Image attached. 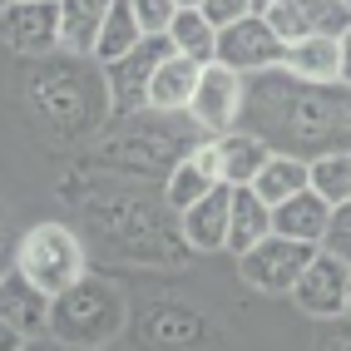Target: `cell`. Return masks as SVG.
Instances as JSON below:
<instances>
[{
  "instance_id": "6da1fadb",
  "label": "cell",
  "mask_w": 351,
  "mask_h": 351,
  "mask_svg": "<svg viewBox=\"0 0 351 351\" xmlns=\"http://www.w3.org/2000/svg\"><path fill=\"white\" fill-rule=\"evenodd\" d=\"M238 129L263 138L272 154H292L307 163L322 154H351V84L292 80L282 64L247 75Z\"/></svg>"
},
{
  "instance_id": "7a4b0ae2",
  "label": "cell",
  "mask_w": 351,
  "mask_h": 351,
  "mask_svg": "<svg viewBox=\"0 0 351 351\" xmlns=\"http://www.w3.org/2000/svg\"><path fill=\"white\" fill-rule=\"evenodd\" d=\"M124 322H129V307H124L119 287L104 282V277H89V272L50 302V337L75 351H104L124 332Z\"/></svg>"
},
{
  "instance_id": "3957f363",
  "label": "cell",
  "mask_w": 351,
  "mask_h": 351,
  "mask_svg": "<svg viewBox=\"0 0 351 351\" xmlns=\"http://www.w3.org/2000/svg\"><path fill=\"white\" fill-rule=\"evenodd\" d=\"M10 267L20 277H30L45 297H60L64 287H75L89 272V252H84L80 232L69 223H35V228H25L15 238Z\"/></svg>"
},
{
  "instance_id": "277c9868",
  "label": "cell",
  "mask_w": 351,
  "mask_h": 351,
  "mask_svg": "<svg viewBox=\"0 0 351 351\" xmlns=\"http://www.w3.org/2000/svg\"><path fill=\"white\" fill-rule=\"evenodd\" d=\"M312 243H297V238H282V232H267L263 243H252L243 257H238V277L263 292V297H292L302 267L312 263Z\"/></svg>"
},
{
  "instance_id": "5b68a950",
  "label": "cell",
  "mask_w": 351,
  "mask_h": 351,
  "mask_svg": "<svg viewBox=\"0 0 351 351\" xmlns=\"http://www.w3.org/2000/svg\"><path fill=\"white\" fill-rule=\"evenodd\" d=\"M0 45L20 60L60 55V0H0Z\"/></svg>"
},
{
  "instance_id": "8992f818",
  "label": "cell",
  "mask_w": 351,
  "mask_h": 351,
  "mask_svg": "<svg viewBox=\"0 0 351 351\" xmlns=\"http://www.w3.org/2000/svg\"><path fill=\"white\" fill-rule=\"evenodd\" d=\"M169 50H173L169 35H144L129 55L99 64V75H104V95H109V104L119 109V114H138V109H149L154 69H158V60L169 55Z\"/></svg>"
},
{
  "instance_id": "52a82bcc",
  "label": "cell",
  "mask_w": 351,
  "mask_h": 351,
  "mask_svg": "<svg viewBox=\"0 0 351 351\" xmlns=\"http://www.w3.org/2000/svg\"><path fill=\"white\" fill-rule=\"evenodd\" d=\"M346 302H351V263H341V257L317 247L312 263L302 267L297 287H292V307L317 317V322H341Z\"/></svg>"
},
{
  "instance_id": "ba28073f",
  "label": "cell",
  "mask_w": 351,
  "mask_h": 351,
  "mask_svg": "<svg viewBox=\"0 0 351 351\" xmlns=\"http://www.w3.org/2000/svg\"><path fill=\"white\" fill-rule=\"evenodd\" d=\"M282 35L272 30V20L263 10H252L243 20L218 30V64L238 69V75H263V69H277L282 64Z\"/></svg>"
},
{
  "instance_id": "9c48e42d",
  "label": "cell",
  "mask_w": 351,
  "mask_h": 351,
  "mask_svg": "<svg viewBox=\"0 0 351 351\" xmlns=\"http://www.w3.org/2000/svg\"><path fill=\"white\" fill-rule=\"evenodd\" d=\"M243 89H247V75H238V69H228V64H203V80H198V89H193V104H189V114H193V124L203 129V134H232L243 124Z\"/></svg>"
},
{
  "instance_id": "30bf717a",
  "label": "cell",
  "mask_w": 351,
  "mask_h": 351,
  "mask_svg": "<svg viewBox=\"0 0 351 351\" xmlns=\"http://www.w3.org/2000/svg\"><path fill=\"white\" fill-rule=\"evenodd\" d=\"M223 183V154H218V138L208 134L189 154H178L169 163V173H163V203H169V213L178 218L183 208H193L203 193H213Z\"/></svg>"
},
{
  "instance_id": "8fae6325",
  "label": "cell",
  "mask_w": 351,
  "mask_h": 351,
  "mask_svg": "<svg viewBox=\"0 0 351 351\" xmlns=\"http://www.w3.org/2000/svg\"><path fill=\"white\" fill-rule=\"evenodd\" d=\"M272 20V30L282 35V45L307 40V35H346L351 30V10L346 0H272L263 10Z\"/></svg>"
},
{
  "instance_id": "7c38bea8",
  "label": "cell",
  "mask_w": 351,
  "mask_h": 351,
  "mask_svg": "<svg viewBox=\"0 0 351 351\" xmlns=\"http://www.w3.org/2000/svg\"><path fill=\"white\" fill-rule=\"evenodd\" d=\"M228 213H232V183H218L193 208L178 213V238L193 252H228Z\"/></svg>"
},
{
  "instance_id": "4fadbf2b",
  "label": "cell",
  "mask_w": 351,
  "mask_h": 351,
  "mask_svg": "<svg viewBox=\"0 0 351 351\" xmlns=\"http://www.w3.org/2000/svg\"><path fill=\"white\" fill-rule=\"evenodd\" d=\"M50 302L30 277H20L15 267L0 272V317H5L20 337H50Z\"/></svg>"
},
{
  "instance_id": "5bb4252c",
  "label": "cell",
  "mask_w": 351,
  "mask_h": 351,
  "mask_svg": "<svg viewBox=\"0 0 351 351\" xmlns=\"http://www.w3.org/2000/svg\"><path fill=\"white\" fill-rule=\"evenodd\" d=\"M198 80H203V64L169 50L154 69V84H149V114H189Z\"/></svg>"
},
{
  "instance_id": "9a60e30c",
  "label": "cell",
  "mask_w": 351,
  "mask_h": 351,
  "mask_svg": "<svg viewBox=\"0 0 351 351\" xmlns=\"http://www.w3.org/2000/svg\"><path fill=\"white\" fill-rule=\"evenodd\" d=\"M282 69L292 80H312V84H337L341 80V40L337 35H307L292 40L282 50Z\"/></svg>"
},
{
  "instance_id": "2e32d148",
  "label": "cell",
  "mask_w": 351,
  "mask_h": 351,
  "mask_svg": "<svg viewBox=\"0 0 351 351\" xmlns=\"http://www.w3.org/2000/svg\"><path fill=\"white\" fill-rule=\"evenodd\" d=\"M114 0H60V55L95 60V40Z\"/></svg>"
},
{
  "instance_id": "e0dca14e",
  "label": "cell",
  "mask_w": 351,
  "mask_h": 351,
  "mask_svg": "<svg viewBox=\"0 0 351 351\" xmlns=\"http://www.w3.org/2000/svg\"><path fill=\"white\" fill-rule=\"evenodd\" d=\"M326 218H332V203H326L322 193H312V189H302V193H292L287 203L272 208V232L317 247L322 232H326Z\"/></svg>"
},
{
  "instance_id": "ac0fdd59",
  "label": "cell",
  "mask_w": 351,
  "mask_h": 351,
  "mask_svg": "<svg viewBox=\"0 0 351 351\" xmlns=\"http://www.w3.org/2000/svg\"><path fill=\"white\" fill-rule=\"evenodd\" d=\"M272 232V203H263L252 189H232V213H228V252L243 257L252 243Z\"/></svg>"
},
{
  "instance_id": "d6986e66",
  "label": "cell",
  "mask_w": 351,
  "mask_h": 351,
  "mask_svg": "<svg viewBox=\"0 0 351 351\" xmlns=\"http://www.w3.org/2000/svg\"><path fill=\"white\" fill-rule=\"evenodd\" d=\"M247 189L263 198V203H287L292 193L302 189H312V169H307V158H292V154H267V163L257 169V178L247 183Z\"/></svg>"
},
{
  "instance_id": "ffe728a7",
  "label": "cell",
  "mask_w": 351,
  "mask_h": 351,
  "mask_svg": "<svg viewBox=\"0 0 351 351\" xmlns=\"http://www.w3.org/2000/svg\"><path fill=\"white\" fill-rule=\"evenodd\" d=\"M218 154H223V183H232V189H247V183L257 178V169L267 163V144L263 138H252L247 129H232V134H218Z\"/></svg>"
},
{
  "instance_id": "44dd1931",
  "label": "cell",
  "mask_w": 351,
  "mask_h": 351,
  "mask_svg": "<svg viewBox=\"0 0 351 351\" xmlns=\"http://www.w3.org/2000/svg\"><path fill=\"white\" fill-rule=\"evenodd\" d=\"M169 45L178 55L198 60V64H213L218 60V30H213V20H208L203 10H178L173 25H169Z\"/></svg>"
},
{
  "instance_id": "7402d4cb",
  "label": "cell",
  "mask_w": 351,
  "mask_h": 351,
  "mask_svg": "<svg viewBox=\"0 0 351 351\" xmlns=\"http://www.w3.org/2000/svg\"><path fill=\"white\" fill-rule=\"evenodd\" d=\"M138 40H144V30H138V20H134V5H129V0H114L109 15H104V25H99V40H95V60L109 64V60L129 55Z\"/></svg>"
},
{
  "instance_id": "603a6c76",
  "label": "cell",
  "mask_w": 351,
  "mask_h": 351,
  "mask_svg": "<svg viewBox=\"0 0 351 351\" xmlns=\"http://www.w3.org/2000/svg\"><path fill=\"white\" fill-rule=\"evenodd\" d=\"M307 169H312V193H322L332 208L351 198V154H322Z\"/></svg>"
},
{
  "instance_id": "cb8c5ba5",
  "label": "cell",
  "mask_w": 351,
  "mask_h": 351,
  "mask_svg": "<svg viewBox=\"0 0 351 351\" xmlns=\"http://www.w3.org/2000/svg\"><path fill=\"white\" fill-rule=\"evenodd\" d=\"M322 252L341 257V263H351V198L332 208V218H326V232H322Z\"/></svg>"
},
{
  "instance_id": "d4e9b609",
  "label": "cell",
  "mask_w": 351,
  "mask_h": 351,
  "mask_svg": "<svg viewBox=\"0 0 351 351\" xmlns=\"http://www.w3.org/2000/svg\"><path fill=\"white\" fill-rule=\"evenodd\" d=\"M134 5V20L144 35H169L173 15H178V0H129Z\"/></svg>"
},
{
  "instance_id": "484cf974",
  "label": "cell",
  "mask_w": 351,
  "mask_h": 351,
  "mask_svg": "<svg viewBox=\"0 0 351 351\" xmlns=\"http://www.w3.org/2000/svg\"><path fill=\"white\" fill-rule=\"evenodd\" d=\"M198 10H203L208 20H213V30H223V25H232V20L252 15V0H203Z\"/></svg>"
},
{
  "instance_id": "4316f807",
  "label": "cell",
  "mask_w": 351,
  "mask_h": 351,
  "mask_svg": "<svg viewBox=\"0 0 351 351\" xmlns=\"http://www.w3.org/2000/svg\"><path fill=\"white\" fill-rule=\"evenodd\" d=\"M25 341H30V337H20V332H15V326H10L5 317H0V351H20V346H25Z\"/></svg>"
},
{
  "instance_id": "83f0119b",
  "label": "cell",
  "mask_w": 351,
  "mask_h": 351,
  "mask_svg": "<svg viewBox=\"0 0 351 351\" xmlns=\"http://www.w3.org/2000/svg\"><path fill=\"white\" fill-rule=\"evenodd\" d=\"M341 84H351V30L341 35Z\"/></svg>"
},
{
  "instance_id": "f1b7e54d",
  "label": "cell",
  "mask_w": 351,
  "mask_h": 351,
  "mask_svg": "<svg viewBox=\"0 0 351 351\" xmlns=\"http://www.w3.org/2000/svg\"><path fill=\"white\" fill-rule=\"evenodd\" d=\"M20 351H60V341H55V337H30Z\"/></svg>"
},
{
  "instance_id": "f546056e",
  "label": "cell",
  "mask_w": 351,
  "mask_h": 351,
  "mask_svg": "<svg viewBox=\"0 0 351 351\" xmlns=\"http://www.w3.org/2000/svg\"><path fill=\"white\" fill-rule=\"evenodd\" d=\"M346 322H351V317H346ZM326 351H351V326H346L341 337H332V341H326Z\"/></svg>"
},
{
  "instance_id": "4dcf8cb0",
  "label": "cell",
  "mask_w": 351,
  "mask_h": 351,
  "mask_svg": "<svg viewBox=\"0 0 351 351\" xmlns=\"http://www.w3.org/2000/svg\"><path fill=\"white\" fill-rule=\"evenodd\" d=\"M203 5V0H178V10H198Z\"/></svg>"
},
{
  "instance_id": "1f68e13d",
  "label": "cell",
  "mask_w": 351,
  "mask_h": 351,
  "mask_svg": "<svg viewBox=\"0 0 351 351\" xmlns=\"http://www.w3.org/2000/svg\"><path fill=\"white\" fill-rule=\"evenodd\" d=\"M267 5H272V0H252V10H267Z\"/></svg>"
},
{
  "instance_id": "d6a6232c",
  "label": "cell",
  "mask_w": 351,
  "mask_h": 351,
  "mask_svg": "<svg viewBox=\"0 0 351 351\" xmlns=\"http://www.w3.org/2000/svg\"><path fill=\"white\" fill-rule=\"evenodd\" d=\"M346 317H351V302H346Z\"/></svg>"
},
{
  "instance_id": "836d02e7",
  "label": "cell",
  "mask_w": 351,
  "mask_h": 351,
  "mask_svg": "<svg viewBox=\"0 0 351 351\" xmlns=\"http://www.w3.org/2000/svg\"><path fill=\"white\" fill-rule=\"evenodd\" d=\"M346 10H351V0H346Z\"/></svg>"
}]
</instances>
